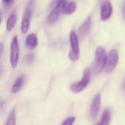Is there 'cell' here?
Instances as JSON below:
<instances>
[{"label": "cell", "mask_w": 125, "mask_h": 125, "mask_svg": "<svg viewBox=\"0 0 125 125\" xmlns=\"http://www.w3.org/2000/svg\"><path fill=\"white\" fill-rule=\"evenodd\" d=\"M70 42L71 50L69 52V58L72 62H76L80 57V45L78 37L74 31L70 34Z\"/></svg>", "instance_id": "3957f363"}, {"label": "cell", "mask_w": 125, "mask_h": 125, "mask_svg": "<svg viewBox=\"0 0 125 125\" xmlns=\"http://www.w3.org/2000/svg\"><path fill=\"white\" fill-rule=\"evenodd\" d=\"M119 63V53L117 50L112 49L109 51L107 56L105 70L106 73H111Z\"/></svg>", "instance_id": "52a82bcc"}, {"label": "cell", "mask_w": 125, "mask_h": 125, "mask_svg": "<svg viewBox=\"0 0 125 125\" xmlns=\"http://www.w3.org/2000/svg\"><path fill=\"white\" fill-rule=\"evenodd\" d=\"M124 87H125V83H124Z\"/></svg>", "instance_id": "7402d4cb"}, {"label": "cell", "mask_w": 125, "mask_h": 125, "mask_svg": "<svg viewBox=\"0 0 125 125\" xmlns=\"http://www.w3.org/2000/svg\"><path fill=\"white\" fill-rule=\"evenodd\" d=\"M34 1H28L24 13L23 15L22 21H21V31L23 34H25L28 32L29 27H30V22L34 10Z\"/></svg>", "instance_id": "7a4b0ae2"}, {"label": "cell", "mask_w": 125, "mask_h": 125, "mask_svg": "<svg viewBox=\"0 0 125 125\" xmlns=\"http://www.w3.org/2000/svg\"><path fill=\"white\" fill-rule=\"evenodd\" d=\"M0 48H1L0 53H1V54L2 52H3V49H4V46H3V43H2V42H1V44H0Z\"/></svg>", "instance_id": "ffe728a7"}, {"label": "cell", "mask_w": 125, "mask_h": 125, "mask_svg": "<svg viewBox=\"0 0 125 125\" xmlns=\"http://www.w3.org/2000/svg\"><path fill=\"white\" fill-rule=\"evenodd\" d=\"M91 26H92V18L91 16H88L78 29L79 37L83 39L89 34L91 29Z\"/></svg>", "instance_id": "30bf717a"}, {"label": "cell", "mask_w": 125, "mask_h": 125, "mask_svg": "<svg viewBox=\"0 0 125 125\" xmlns=\"http://www.w3.org/2000/svg\"><path fill=\"white\" fill-rule=\"evenodd\" d=\"M100 103H101V95H100V93H97L95 94V96L92 99V101L90 105L89 117L91 119L94 120L97 116L99 111H100Z\"/></svg>", "instance_id": "ba28073f"}, {"label": "cell", "mask_w": 125, "mask_h": 125, "mask_svg": "<svg viewBox=\"0 0 125 125\" xmlns=\"http://www.w3.org/2000/svg\"><path fill=\"white\" fill-rule=\"evenodd\" d=\"M77 8L76 3L75 1H70L67 2L65 6L63 8L62 10V14L64 15H71L73 14Z\"/></svg>", "instance_id": "4fadbf2b"}, {"label": "cell", "mask_w": 125, "mask_h": 125, "mask_svg": "<svg viewBox=\"0 0 125 125\" xmlns=\"http://www.w3.org/2000/svg\"><path fill=\"white\" fill-rule=\"evenodd\" d=\"M16 122V116H15V109H12L8 116L7 120L6 122L5 125H15Z\"/></svg>", "instance_id": "2e32d148"}, {"label": "cell", "mask_w": 125, "mask_h": 125, "mask_svg": "<svg viewBox=\"0 0 125 125\" xmlns=\"http://www.w3.org/2000/svg\"><path fill=\"white\" fill-rule=\"evenodd\" d=\"M91 79V71L89 69L86 68L83 71V78L78 82L73 83L70 86V89L74 93H79L84 90L86 87L89 85Z\"/></svg>", "instance_id": "277c9868"}, {"label": "cell", "mask_w": 125, "mask_h": 125, "mask_svg": "<svg viewBox=\"0 0 125 125\" xmlns=\"http://www.w3.org/2000/svg\"><path fill=\"white\" fill-rule=\"evenodd\" d=\"M111 122V111L108 108H106L102 115L101 120L96 125H109Z\"/></svg>", "instance_id": "9a60e30c"}, {"label": "cell", "mask_w": 125, "mask_h": 125, "mask_svg": "<svg viewBox=\"0 0 125 125\" xmlns=\"http://www.w3.org/2000/svg\"><path fill=\"white\" fill-rule=\"evenodd\" d=\"M24 81H25V76L24 75H20L19 77H18L15 79L14 83L12 84V86L11 87V92L13 94L18 92L21 89L23 84L24 83Z\"/></svg>", "instance_id": "7c38bea8"}, {"label": "cell", "mask_w": 125, "mask_h": 125, "mask_svg": "<svg viewBox=\"0 0 125 125\" xmlns=\"http://www.w3.org/2000/svg\"><path fill=\"white\" fill-rule=\"evenodd\" d=\"M107 55L105 50L102 46H98L95 51V59L94 63V71L95 74L100 73L103 69H105L106 60H107Z\"/></svg>", "instance_id": "6da1fadb"}, {"label": "cell", "mask_w": 125, "mask_h": 125, "mask_svg": "<svg viewBox=\"0 0 125 125\" xmlns=\"http://www.w3.org/2000/svg\"><path fill=\"white\" fill-rule=\"evenodd\" d=\"M75 121V116H70L64 121L62 125H73Z\"/></svg>", "instance_id": "e0dca14e"}, {"label": "cell", "mask_w": 125, "mask_h": 125, "mask_svg": "<svg viewBox=\"0 0 125 125\" xmlns=\"http://www.w3.org/2000/svg\"><path fill=\"white\" fill-rule=\"evenodd\" d=\"M19 60V44L18 38L15 36L10 43V63L12 68L17 67Z\"/></svg>", "instance_id": "5b68a950"}, {"label": "cell", "mask_w": 125, "mask_h": 125, "mask_svg": "<svg viewBox=\"0 0 125 125\" xmlns=\"http://www.w3.org/2000/svg\"><path fill=\"white\" fill-rule=\"evenodd\" d=\"M123 16L125 18V1L124 3V7H123Z\"/></svg>", "instance_id": "44dd1931"}, {"label": "cell", "mask_w": 125, "mask_h": 125, "mask_svg": "<svg viewBox=\"0 0 125 125\" xmlns=\"http://www.w3.org/2000/svg\"><path fill=\"white\" fill-rule=\"evenodd\" d=\"M24 61L27 64H31L33 61H34V55L32 53H28L26 55L25 58H24Z\"/></svg>", "instance_id": "ac0fdd59"}, {"label": "cell", "mask_w": 125, "mask_h": 125, "mask_svg": "<svg viewBox=\"0 0 125 125\" xmlns=\"http://www.w3.org/2000/svg\"><path fill=\"white\" fill-rule=\"evenodd\" d=\"M16 21H17V18H16V15L15 12L11 13L9 15L7 20V23H6V29L8 31H10L13 29V28L15 27L16 24Z\"/></svg>", "instance_id": "5bb4252c"}, {"label": "cell", "mask_w": 125, "mask_h": 125, "mask_svg": "<svg viewBox=\"0 0 125 125\" xmlns=\"http://www.w3.org/2000/svg\"><path fill=\"white\" fill-rule=\"evenodd\" d=\"M38 45V38L36 34H29L26 37V46L29 49H34Z\"/></svg>", "instance_id": "8fae6325"}, {"label": "cell", "mask_w": 125, "mask_h": 125, "mask_svg": "<svg viewBox=\"0 0 125 125\" xmlns=\"http://www.w3.org/2000/svg\"><path fill=\"white\" fill-rule=\"evenodd\" d=\"M2 3H3V4L5 6V7H10L13 3H14V1H12V0H8V1H2Z\"/></svg>", "instance_id": "d6986e66"}, {"label": "cell", "mask_w": 125, "mask_h": 125, "mask_svg": "<svg viewBox=\"0 0 125 125\" xmlns=\"http://www.w3.org/2000/svg\"><path fill=\"white\" fill-rule=\"evenodd\" d=\"M67 1H56V4L53 8L49 13L47 21L49 23H54L57 21L59 16L61 13H62V10L65 4H67Z\"/></svg>", "instance_id": "8992f818"}, {"label": "cell", "mask_w": 125, "mask_h": 125, "mask_svg": "<svg viewBox=\"0 0 125 125\" xmlns=\"http://www.w3.org/2000/svg\"><path fill=\"white\" fill-rule=\"evenodd\" d=\"M113 13V6L110 1H103L100 4V17L104 21L108 20Z\"/></svg>", "instance_id": "9c48e42d"}]
</instances>
